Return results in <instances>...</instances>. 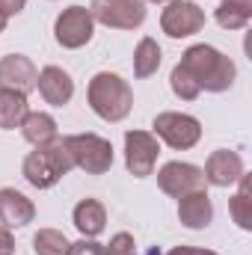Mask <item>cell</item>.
<instances>
[{
	"label": "cell",
	"instance_id": "1",
	"mask_svg": "<svg viewBox=\"0 0 252 255\" xmlns=\"http://www.w3.org/2000/svg\"><path fill=\"white\" fill-rule=\"evenodd\" d=\"M193 80L199 83V89L205 92H229L238 80V65L229 54L217 51L214 45H190L187 51L181 54V63Z\"/></svg>",
	"mask_w": 252,
	"mask_h": 255
},
{
	"label": "cell",
	"instance_id": "2",
	"mask_svg": "<svg viewBox=\"0 0 252 255\" xmlns=\"http://www.w3.org/2000/svg\"><path fill=\"white\" fill-rule=\"evenodd\" d=\"M86 101L98 119L116 125L127 119V113L133 110V89L125 77L113 71H98L86 86Z\"/></svg>",
	"mask_w": 252,
	"mask_h": 255
},
{
	"label": "cell",
	"instance_id": "3",
	"mask_svg": "<svg viewBox=\"0 0 252 255\" xmlns=\"http://www.w3.org/2000/svg\"><path fill=\"white\" fill-rule=\"evenodd\" d=\"M71 169H74V163H71V154H68V145H65L63 136L51 139L48 145L33 148V151L24 157V163H21L24 181H27L30 187H36V190H51V187H57Z\"/></svg>",
	"mask_w": 252,
	"mask_h": 255
},
{
	"label": "cell",
	"instance_id": "4",
	"mask_svg": "<svg viewBox=\"0 0 252 255\" xmlns=\"http://www.w3.org/2000/svg\"><path fill=\"white\" fill-rule=\"evenodd\" d=\"M71 154L74 169L86 172V175H104L113 166V142L98 136V133H71L63 136Z\"/></svg>",
	"mask_w": 252,
	"mask_h": 255
},
{
	"label": "cell",
	"instance_id": "5",
	"mask_svg": "<svg viewBox=\"0 0 252 255\" xmlns=\"http://www.w3.org/2000/svg\"><path fill=\"white\" fill-rule=\"evenodd\" d=\"M151 128H154L151 133L160 142H166L169 148H175V151H190L202 139V122L196 116H190V113H175V110L157 113Z\"/></svg>",
	"mask_w": 252,
	"mask_h": 255
},
{
	"label": "cell",
	"instance_id": "6",
	"mask_svg": "<svg viewBox=\"0 0 252 255\" xmlns=\"http://www.w3.org/2000/svg\"><path fill=\"white\" fill-rule=\"evenodd\" d=\"M145 3L142 0H92L89 15L95 24H104L110 30H136L145 21Z\"/></svg>",
	"mask_w": 252,
	"mask_h": 255
},
{
	"label": "cell",
	"instance_id": "7",
	"mask_svg": "<svg viewBox=\"0 0 252 255\" xmlns=\"http://www.w3.org/2000/svg\"><path fill=\"white\" fill-rule=\"evenodd\" d=\"M92 36H95V21L86 6H68L54 21V39L65 51H77V48L89 45Z\"/></svg>",
	"mask_w": 252,
	"mask_h": 255
},
{
	"label": "cell",
	"instance_id": "8",
	"mask_svg": "<svg viewBox=\"0 0 252 255\" xmlns=\"http://www.w3.org/2000/svg\"><path fill=\"white\" fill-rule=\"evenodd\" d=\"M160 139L151 130H125V166L133 178L154 175Z\"/></svg>",
	"mask_w": 252,
	"mask_h": 255
},
{
	"label": "cell",
	"instance_id": "9",
	"mask_svg": "<svg viewBox=\"0 0 252 255\" xmlns=\"http://www.w3.org/2000/svg\"><path fill=\"white\" fill-rule=\"evenodd\" d=\"M205 27V9L193 0H175L166 3V9L160 12V30L169 39H190Z\"/></svg>",
	"mask_w": 252,
	"mask_h": 255
},
{
	"label": "cell",
	"instance_id": "10",
	"mask_svg": "<svg viewBox=\"0 0 252 255\" xmlns=\"http://www.w3.org/2000/svg\"><path fill=\"white\" fill-rule=\"evenodd\" d=\"M157 187L172 199H181L187 193L205 190V172L202 166L187 163V160H169L157 172Z\"/></svg>",
	"mask_w": 252,
	"mask_h": 255
},
{
	"label": "cell",
	"instance_id": "11",
	"mask_svg": "<svg viewBox=\"0 0 252 255\" xmlns=\"http://www.w3.org/2000/svg\"><path fill=\"white\" fill-rule=\"evenodd\" d=\"M202 172H205V184L226 190V187H235L247 169H244V157H241L238 151H232V148H217V151L208 154Z\"/></svg>",
	"mask_w": 252,
	"mask_h": 255
},
{
	"label": "cell",
	"instance_id": "12",
	"mask_svg": "<svg viewBox=\"0 0 252 255\" xmlns=\"http://www.w3.org/2000/svg\"><path fill=\"white\" fill-rule=\"evenodd\" d=\"M39 68L24 54H6L0 57V89H12L21 95H30L36 89Z\"/></svg>",
	"mask_w": 252,
	"mask_h": 255
},
{
	"label": "cell",
	"instance_id": "13",
	"mask_svg": "<svg viewBox=\"0 0 252 255\" xmlns=\"http://www.w3.org/2000/svg\"><path fill=\"white\" fill-rule=\"evenodd\" d=\"M36 89L45 98V104H51V107H65L74 98V80L60 65H45L36 77Z\"/></svg>",
	"mask_w": 252,
	"mask_h": 255
},
{
	"label": "cell",
	"instance_id": "14",
	"mask_svg": "<svg viewBox=\"0 0 252 255\" xmlns=\"http://www.w3.org/2000/svg\"><path fill=\"white\" fill-rule=\"evenodd\" d=\"M36 220V205L15 187L0 190V223L6 229H24Z\"/></svg>",
	"mask_w": 252,
	"mask_h": 255
},
{
	"label": "cell",
	"instance_id": "15",
	"mask_svg": "<svg viewBox=\"0 0 252 255\" xmlns=\"http://www.w3.org/2000/svg\"><path fill=\"white\" fill-rule=\"evenodd\" d=\"M178 220L181 226L190 229V232H202L211 226L214 220V202L208 190H196V193H187L178 199Z\"/></svg>",
	"mask_w": 252,
	"mask_h": 255
},
{
	"label": "cell",
	"instance_id": "16",
	"mask_svg": "<svg viewBox=\"0 0 252 255\" xmlns=\"http://www.w3.org/2000/svg\"><path fill=\"white\" fill-rule=\"evenodd\" d=\"M71 223L80 232V238H98L107 229V208L98 199H80L71 211Z\"/></svg>",
	"mask_w": 252,
	"mask_h": 255
},
{
	"label": "cell",
	"instance_id": "17",
	"mask_svg": "<svg viewBox=\"0 0 252 255\" xmlns=\"http://www.w3.org/2000/svg\"><path fill=\"white\" fill-rule=\"evenodd\" d=\"M18 128H21L24 139H27L33 148L48 145L51 139L60 136V130H57V119H54L51 113H45V110H27V116L21 119V125Z\"/></svg>",
	"mask_w": 252,
	"mask_h": 255
},
{
	"label": "cell",
	"instance_id": "18",
	"mask_svg": "<svg viewBox=\"0 0 252 255\" xmlns=\"http://www.w3.org/2000/svg\"><path fill=\"white\" fill-rule=\"evenodd\" d=\"M160 63H163V51H160V45H157L151 36L139 39L136 48H133V77H136V80L151 77V74L160 68Z\"/></svg>",
	"mask_w": 252,
	"mask_h": 255
},
{
	"label": "cell",
	"instance_id": "19",
	"mask_svg": "<svg viewBox=\"0 0 252 255\" xmlns=\"http://www.w3.org/2000/svg\"><path fill=\"white\" fill-rule=\"evenodd\" d=\"M252 187H250V175L244 172L241 175V181H238V193L229 199V214H232V220H235V226L238 229H244V232H250L252 229Z\"/></svg>",
	"mask_w": 252,
	"mask_h": 255
},
{
	"label": "cell",
	"instance_id": "20",
	"mask_svg": "<svg viewBox=\"0 0 252 255\" xmlns=\"http://www.w3.org/2000/svg\"><path fill=\"white\" fill-rule=\"evenodd\" d=\"M27 95L12 92V89H0V128L12 130L21 125V119L27 116Z\"/></svg>",
	"mask_w": 252,
	"mask_h": 255
},
{
	"label": "cell",
	"instance_id": "21",
	"mask_svg": "<svg viewBox=\"0 0 252 255\" xmlns=\"http://www.w3.org/2000/svg\"><path fill=\"white\" fill-rule=\"evenodd\" d=\"M214 18L223 30H244L252 21V6L238 0H220V6L214 9Z\"/></svg>",
	"mask_w": 252,
	"mask_h": 255
},
{
	"label": "cell",
	"instance_id": "22",
	"mask_svg": "<svg viewBox=\"0 0 252 255\" xmlns=\"http://www.w3.org/2000/svg\"><path fill=\"white\" fill-rule=\"evenodd\" d=\"M68 238L60 229H39L33 235V253L36 255H65L68 253Z\"/></svg>",
	"mask_w": 252,
	"mask_h": 255
},
{
	"label": "cell",
	"instance_id": "23",
	"mask_svg": "<svg viewBox=\"0 0 252 255\" xmlns=\"http://www.w3.org/2000/svg\"><path fill=\"white\" fill-rule=\"evenodd\" d=\"M169 86H172V95L181 98V101H196V98L202 95L199 83L193 80V74H190L184 65H175V68H172V74H169Z\"/></svg>",
	"mask_w": 252,
	"mask_h": 255
},
{
	"label": "cell",
	"instance_id": "24",
	"mask_svg": "<svg viewBox=\"0 0 252 255\" xmlns=\"http://www.w3.org/2000/svg\"><path fill=\"white\" fill-rule=\"evenodd\" d=\"M104 250H107V255H136V241L130 232H116Z\"/></svg>",
	"mask_w": 252,
	"mask_h": 255
},
{
	"label": "cell",
	"instance_id": "25",
	"mask_svg": "<svg viewBox=\"0 0 252 255\" xmlns=\"http://www.w3.org/2000/svg\"><path fill=\"white\" fill-rule=\"evenodd\" d=\"M65 255H107L104 244H98L95 238H80L74 244H68V253Z\"/></svg>",
	"mask_w": 252,
	"mask_h": 255
},
{
	"label": "cell",
	"instance_id": "26",
	"mask_svg": "<svg viewBox=\"0 0 252 255\" xmlns=\"http://www.w3.org/2000/svg\"><path fill=\"white\" fill-rule=\"evenodd\" d=\"M0 255H15V238L6 226H0Z\"/></svg>",
	"mask_w": 252,
	"mask_h": 255
},
{
	"label": "cell",
	"instance_id": "27",
	"mask_svg": "<svg viewBox=\"0 0 252 255\" xmlns=\"http://www.w3.org/2000/svg\"><path fill=\"white\" fill-rule=\"evenodd\" d=\"M24 6H27V0H0V12H3L6 18L21 15V12H24Z\"/></svg>",
	"mask_w": 252,
	"mask_h": 255
},
{
	"label": "cell",
	"instance_id": "28",
	"mask_svg": "<svg viewBox=\"0 0 252 255\" xmlns=\"http://www.w3.org/2000/svg\"><path fill=\"white\" fill-rule=\"evenodd\" d=\"M166 255H199V247H172Z\"/></svg>",
	"mask_w": 252,
	"mask_h": 255
},
{
	"label": "cell",
	"instance_id": "29",
	"mask_svg": "<svg viewBox=\"0 0 252 255\" xmlns=\"http://www.w3.org/2000/svg\"><path fill=\"white\" fill-rule=\"evenodd\" d=\"M6 24H9V18H6V15H3V12H0V33H3V30H6Z\"/></svg>",
	"mask_w": 252,
	"mask_h": 255
},
{
	"label": "cell",
	"instance_id": "30",
	"mask_svg": "<svg viewBox=\"0 0 252 255\" xmlns=\"http://www.w3.org/2000/svg\"><path fill=\"white\" fill-rule=\"evenodd\" d=\"M142 3H163L166 6V3H175V0H142Z\"/></svg>",
	"mask_w": 252,
	"mask_h": 255
},
{
	"label": "cell",
	"instance_id": "31",
	"mask_svg": "<svg viewBox=\"0 0 252 255\" xmlns=\"http://www.w3.org/2000/svg\"><path fill=\"white\" fill-rule=\"evenodd\" d=\"M199 255H220V253H214V250H199Z\"/></svg>",
	"mask_w": 252,
	"mask_h": 255
},
{
	"label": "cell",
	"instance_id": "32",
	"mask_svg": "<svg viewBox=\"0 0 252 255\" xmlns=\"http://www.w3.org/2000/svg\"><path fill=\"white\" fill-rule=\"evenodd\" d=\"M238 3H247V6H252V0H238Z\"/></svg>",
	"mask_w": 252,
	"mask_h": 255
}]
</instances>
